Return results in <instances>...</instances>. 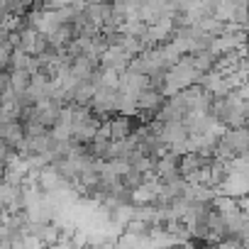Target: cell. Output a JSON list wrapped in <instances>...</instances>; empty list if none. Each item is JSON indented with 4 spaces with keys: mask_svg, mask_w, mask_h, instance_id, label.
Masks as SVG:
<instances>
[{
    "mask_svg": "<svg viewBox=\"0 0 249 249\" xmlns=\"http://www.w3.org/2000/svg\"><path fill=\"white\" fill-rule=\"evenodd\" d=\"M47 37L42 32H37L35 27H20L18 30V49H22L27 56H39L47 49Z\"/></svg>",
    "mask_w": 249,
    "mask_h": 249,
    "instance_id": "cell-1",
    "label": "cell"
}]
</instances>
